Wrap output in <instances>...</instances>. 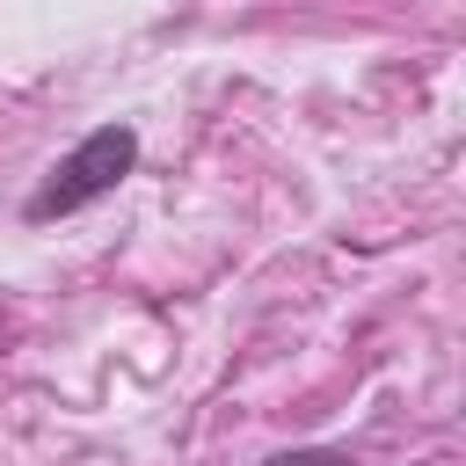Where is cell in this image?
I'll return each mask as SVG.
<instances>
[{"label": "cell", "mask_w": 466, "mask_h": 466, "mask_svg": "<svg viewBox=\"0 0 466 466\" xmlns=\"http://www.w3.org/2000/svg\"><path fill=\"white\" fill-rule=\"evenodd\" d=\"M131 167H138V131H131V124H95V131L44 175V189L29 197V218H36V226H44V218H73V211H87L95 197H109Z\"/></svg>", "instance_id": "obj_1"}, {"label": "cell", "mask_w": 466, "mask_h": 466, "mask_svg": "<svg viewBox=\"0 0 466 466\" xmlns=\"http://www.w3.org/2000/svg\"><path fill=\"white\" fill-rule=\"evenodd\" d=\"M269 466H350V451H335V444H306V451H277Z\"/></svg>", "instance_id": "obj_2"}]
</instances>
